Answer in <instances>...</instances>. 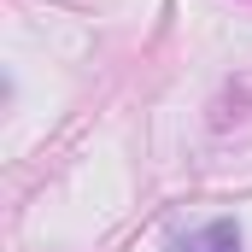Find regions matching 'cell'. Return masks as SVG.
<instances>
[{"instance_id": "obj_1", "label": "cell", "mask_w": 252, "mask_h": 252, "mask_svg": "<svg viewBox=\"0 0 252 252\" xmlns=\"http://www.w3.org/2000/svg\"><path fill=\"white\" fill-rule=\"evenodd\" d=\"M176 252H241V229H235L229 217H217V223H205V229L182 235Z\"/></svg>"}]
</instances>
